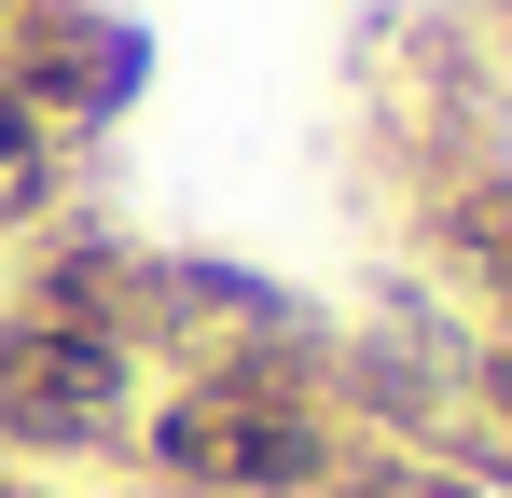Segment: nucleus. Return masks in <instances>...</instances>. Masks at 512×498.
<instances>
[{"label": "nucleus", "instance_id": "obj_1", "mask_svg": "<svg viewBox=\"0 0 512 498\" xmlns=\"http://www.w3.org/2000/svg\"><path fill=\"white\" fill-rule=\"evenodd\" d=\"M125 457H139L153 498H319L333 457H346L333 332H291V346H236V360L153 374Z\"/></svg>", "mask_w": 512, "mask_h": 498}, {"label": "nucleus", "instance_id": "obj_2", "mask_svg": "<svg viewBox=\"0 0 512 498\" xmlns=\"http://www.w3.org/2000/svg\"><path fill=\"white\" fill-rule=\"evenodd\" d=\"M153 402V360L139 346H111L84 319H28V305H0V457L14 471H70V457H125V429Z\"/></svg>", "mask_w": 512, "mask_h": 498}, {"label": "nucleus", "instance_id": "obj_3", "mask_svg": "<svg viewBox=\"0 0 512 498\" xmlns=\"http://www.w3.org/2000/svg\"><path fill=\"white\" fill-rule=\"evenodd\" d=\"M0 83L42 111V139H70V153H84L97 125H125V111H139V83H153V28H139V14H97V0L14 14V28H0Z\"/></svg>", "mask_w": 512, "mask_h": 498}, {"label": "nucleus", "instance_id": "obj_4", "mask_svg": "<svg viewBox=\"0 0 512 498\" xmlns=\"http://www.w3.org/2000/svg\"><path fill=\"white\" fill-rule=\"evenodd\" d=\"M416 249L443 263V291H471L485 319H512V153H457L416 194Z\"/></svg>", "mask_w": 512, "mask_h": 498}, {"label": "nucleus", "instance_id": "obj_5", "mask_svg": "<svg viewBox=\"0 0 512 498\" xmlns=\"http://www.w3.org/2000/svg\"><path fill=\"white\" fill-rule=\"evenodd\" d=\"M42 222H70V139H42V111L0 83V249H28Z\"/></svg>", "mask_w": 512, "mask_h": 498}, {"label": "nucleus", "instance_id": "obj_6", "mask_svg": "<svg viewBox=\"0 0 512 498\" xmlns=\"http://www.w3.org/2000/svg\"><path fill=\"white\" fill-rule=\"evenodd\" d=\"M319 498H485L457 457H429V443H374V429H346V457H333V485Z\"/></svg>", "mask_w": 512, "mask_h": 498}, {"label": "nucleus", "instance_id": "obj_7", "mask_svg": "<svg viewBox=\"0 0 512 498\" xmlns=\"http://www.w3.org/2000/svg\"><path fill=\"white\" fill-rule=\"evenodd\" d=\"M471 415L512 443V319H471Z\"/></svg>", "mask_w": 512, "mask_h": 498}, {"label": "nucleus", "instance_id": "obj_8", "mask_svg": "<svg viewBox=\"0 0 512 498\" xmlns=\"http://www.w3.org/2000/svg\"><path fill=\"white\" fill-rule=\"evenodd\" d=\"M485 28H499V70H512V0H485Z\"/></svg>", "mask_w": 512, "mask_h": 498}, {"label": "nucleus", "instance_id": "obj_9", "mask_svg": "<svg viewBox=\"0 0 512 498\" xmlns=\"http://www.w3.org/2000/svg\"><path fill=\"white\" fill-rule=\"evenodd\" d=\"M0 498H70V485H42V471H14V485H0Z\"/></svg>", "mask_w": 512, "mask_h": 498}, {"label": "nucleus", "instance_id": "obj_10", "mask_svg": "<svg viewBox=\"0 0 512 498\" xmlns=\"http://www.w3.org/2000/svg\"><path fill=\"white\" fill-rule=\"evenodd\" d=\"M14 14H56V0H0V28H14Z\"/></svg>", "mask_w": 512, "mask_h": 498}, {"label": "nucleus", "instance_id": "obj_11", "mask_svg": "<svg viewBox=\"0 0 512 498\" xmlns=\"http://www.w3.org/2000/svg\"><path fill=\"white\" fill-rule=\"evenodd\" d=\"M0 485H14V457H0Z\"/></svg>", "mask_w": 512, "mask_h": 498}]
</instances>
